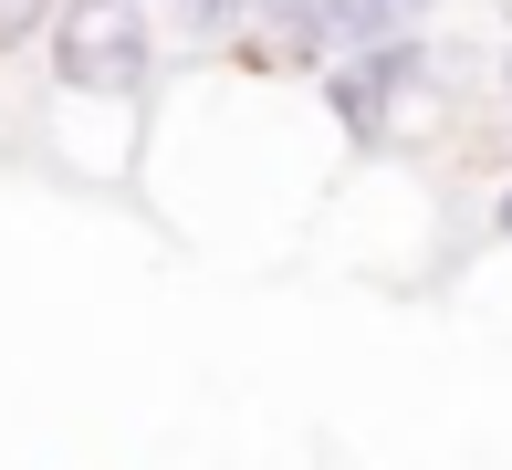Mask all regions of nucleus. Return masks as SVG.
<instances>
[{
    "mask_svg": "<svg viewBox=\"0 0 512 470\" xmlns=\"http://www.w3.org/2000/svg\"><path fill=\"white\" fill-rule=\"evenodd\" d=\"M53 74L74 94H147L157 84V21H147V0H63Z\"/></svg>",
    "mask_w": 512,
    "mask_h": 470,
    "instance_id": "obj_1",
    "label": "nucleus"
},
{
    "mask_svg": "<svg viewBox=\"0 0 512 470\" xmlns=\"http://www.w3.org/2000/svg\"><path fill=\"white\" fill-rule=\"evenodd\" d=\"M251 11H262L272 42H283V53H304V63H335V53H356V42H377L356 0H251Z\"/></svg>",
    "mask_w": 512,
    "mask_h": 470,
    "instance_id": "obj_2",
    "label": "nucleus"
},
{
    "mask_svg": "<svg viewBox=\"0 0 512 470\" xmlns=\"http://www.w3.org/2000/svg\"><path fill=\"white\" fill-rule=\"evenodd\" d=\"M356 11H366V32H408V21L439 11V0H356Z\"/></svg>",
    "mask_w": 512,
    "mask_h": 470,
    "instance_id": "obj_3",
    "label": "nucleus"
},
{
    "mask_svg": "<svg viewBox=\"0 0 512 470\" xmlns=\"http://www.w3.org/2000/svg\"><path fill=\"white\" fill-rule=\"evenodd\" d=\"M178 11H189V32H230V21H241L251 0H178Z\"/></svg>",
    "mask_w": 512,
    "mask_h": 470,
    "instance_id": "obj_4",
    "label": "nucleus"
},
{
    "mask_svg": "<svg viewBox=\"0 0 512 470\" xmlns=\"http://www.w3.org/2000/svg\"><path fill=\"white\" fill-rule=\"evenodd\" d=\"M32 21H42V0H0V42H21Z\"/></svg>",
    "mask_w": 512,
    "mask_h": 470,
    "instance_id": "obj_5",
    "label": "nucleus"
},
{
    "mask_svg": "<svg viewBox=\"0 0 512 470\" xmlns=\"http://www.w3.org/2000/svg\"><path fill=\"white\" fill-rule=\"evenodd\" d=\"M492 220H502V230H512V199H502V209H492Z\"/></svg>",
    "mask_w": 512,
    "mask_h": 470,
    "instance_id": "obj_6",
    "label": "nucleus"
},
{
    "mask_svg": "<svg viewBox=\"0 0 512 470\" xmlns=\"http://www.w3.org/2000/svg\"><path fill=\"white\" fill-rule=\"evenodd\" d=\"M502 84H512V74H502Z\"/></svg>",
    "mask_w": 512,
    "mask_h": 470,
    "instance_id": "obj_7",
    "label": "nucleus"
}]
</instances>
